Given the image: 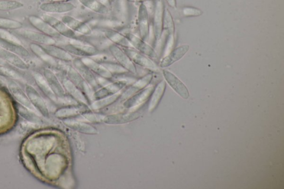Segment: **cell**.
<instances>
[{"mask_svg":"<svg viewBox=\"0 0 284 189\" xmlns=\"http://www.w3.org/2000/svg\"><path fill=\"white\" fill-rule=\"evenodd\" d=\"M5 60L0 57V64H2V65H3V64H5Z\"/></svg>","mask_w":284,"mask_h":189,"instance_id":"obj_45","label":"cell"},{"mask_svg":"<svg viewBox=\"0 0 284 189\" xmlns=\"http://www.w3.org/2000/svg\"><path fill=\"white\" fill-rule=\"evenodd\" d=\"M163 3L159 1L156 5L153 23V33L156 43L161 38L163 34Z\"/></svg>","mask_w":284,"mask_h":189,"instance_id":"obj_14","label":"cell"},{"mask_svg":"<svg viewBox=\"0 0 284 189\" xmlns=\"http://www.w3.org/2000/svg\"><path fill=\"white\" fill-rule=\"evenodd\" d=\"M98 1L102 3L103 5L106 6L107 7H109L110 5V0H98Z\"/></svg>","mask_w":284,"mask_h":189,"instance_id":"obj_42","label":"cell"},{"mask_svg":"<svg viewBox=\"0 0 284 189\" xmlns=\"http://www.w3.org/2000/svg\"><path fill=\"white\" fill-rule=\"evenodd\" d=\"M189 49V46L186 45L176 48L163 58L160 63V66L162 68H166L171 66L172 64L181 59Z\"/></svg>","mask_w":284,"mask_h":189,"instance_id":"obj_18","label":"cell"},{"mask_svg":"<svg viewBox=\"0 0 284 189\" xmlns=\"http://www.w3.org/2000/svg\"><path fill=\"white\" fill-rule=\"evenodd\" d=\"M66 125L74 129V130L83 132L86 134H96L97 130L93 126L78 122L65 121Z\"/></svg>","mask_w":284,"mask_h":189,"instance_id":"obj_34","label":"cell"},{"mask_svg":"<svg viewBox=\"0 0 284 189\" xmlns=\"http://www.w3.org/2000/svg\"><path fill=\"white\" fill-rule=\"evenodd\" d=\"M29 21L31 25L40 32L54 38H61V36L53 27L46 22L45 20L40 19L38 16H30L29 18Z\"/></svg>","mask_w":284,"mask_h":189,"instance_id":"obj_13","label":"cell"},{"mask_svg":"<svg viewBox=\"0 0 284 189\" xmlns=\"http://www.w3.org/2000/svg\"><path fill=\"white\" fill-rule=\"evenodd\" d=\"M163 74L167 82L170 84L172 89L176 93L185 99L189 97V94L188 88L174 74L167 70H164Z\"/></svg>","mask_w":284,"mask_h":189,"instance_id":"obj_9","label":"cell"},{"mask_svg":"<svg viewBox=\"0 0 284 189\" xmlns=\"http://www.w3.org/2000/svg\"><path fill=\"white\" fill-rule=\"evenodd\" d=\"M42 47L47 53L54 59H57L65 62H71L74 59L73 55H71L65 48L55 45L43 46Z\"/></svg>","mask_w":284,"mask_h":189,"instance_id":"obj_21","label":"cell"},{"mask_svg":"<svg viewBox=\"0 0 284 189\" xmlns=\"http://www.w3.org/2000/svg\"><path fill=\"white\" fill-rule=\"evenodd\" d=\"M62 21L70 29L79 35L90 36L93 34L90 27L78 19L70 16H65L62 18Z\"/></svg>","mask_w":284,"mask_h":189,"instance_id":"obj_10","label":"cell"},{"mask_svg":"<svg viewBox=\"0 0 284 189\" xmlns=\"http://www.w3.org/2000/svg\"><path fill=\"white\" fill-rule=\"evenodd\" d=\"M3 85V82L1 79H0V87H2Z\"/></svg>","mask_w":284,"mask_h":189,"instance_id":"obj_46","label":"cell"},{"mask_svg":"<svg viewBox=\"0 0 284 189\" xmlns=\"http://www.w3.org/2000/svg\"><path fill=\"white\" fill-rule=\"evenodd\" d=\"M152 78H153V75L149 74L137 80V81L134 82L130 87L123 92L121 98L126 100L135 94L138 93L139 91L145 89L148 85H149Z\"/></svg>","mask_w":284,"mask_h":189,"instance_id":"obj_15","label":"cell"},{"mask_svg":"<svg viewBox=\"0 0 284 189\" xmlns=\"http://www.w3.org/2000/svg\"><path fill=\"white\" fill-rule=\"evenodd\" d=\"M0 39L8 42L22 45L21 41L5 29H0Z\"/></svg>","mask_w":284,"mask_h":189,"instance_id":"obj_39","label":"cell"},{"mask_svg":"<svg viewBox=\"0 0 284 189\" xmlns=\"http://www.w3.org/2000/svg\"><path fill=\"white\" fill-rule=\"evenodd\" d=\"M154 90V87H148L141 91L131 96L129 99H126L124 103V106L126 108H135L139 106H141L147 101L150 98V96Z\"/></svg>","mask_w":284,"mask_h":189,"instance_id":"obj_12","label":"cell"},{"mask_svg":"<svg viewBox=\"0 0 284 189\" xmlns=\"http://www.w3.org/2000/svg\"><path fill=\"white\" fill-rule=\"evenodd\" d=\"M166 87V84L165 81L162 80L160 82L156 87L154 88L153 92L150 96V102L149 104V110L150 112L154 111L156 107H157L158 104L162 98V96L165 94Z\"/></svg>","mask_w":284,"mask_h":189,"instance_id":"obj_25","label":"cell"},{"mask_svg":"<svg viewBox=\"0 0 284 189\" xmlns=\"http://www.w3.org/2000/svg\"><path fill=\"white\" fill-rule=\"evenodd\" d=\"M122 91H120L117 92V93L114 94L106 96V97L95 100V101L92 104V107H93L94 110H99L110 105V104L115 102L116 100L119 98H121V95L123 93Z\"/></svg>","mask_w":284,"mask_h":189,"instance_id":"obj_29","label":"cell"},{"mask_svg":"<svg viewBox=\"0 0 284 189\" xmlns=\"http://www.w3.org/2000/svg\"><path fill=\"white\" fill-rule=\"evenodd\" d=\"M110 1H114L115 0H110Z\"/></svg>","mask_w":284,"mask_h":189,"instance_id":"obj_48","label":"cell"},{"mask_svg":"<svg viewBox=\"0 0 284 189\" xmlns=\"http://www.w3.org/2000/svg\"><path fill=\"white\" fill-rule=\"evenodd\" d=\"M129 1H132V0H129Z\"/></svg>","mask_w":284,"mask_h":189,"instance_id":"obj_49","label":"cell"},{"mask_svg":"<svg viewBox=\"0 0 284 189\" xmlns=\"http://www.w3.org/2000/svg\"><path fill=\"white\" fill-rule=\"evenodd\" d=\"M8 86H9L11 93L19 104L31 110H35L27 94L24 93L21 88L17 83L13 81H10Z\"/></svg>","mask_w":284,"mask_h":189,"instance_id":"obj_22","label":"cell"},{"mask_svg":"<svg viewBox=\"0 0 284 189\" xmlns=\"http://www.w3.org/2000/svg\"><path fill=\"white\" fill-rule=\"evenodd\" d=\"M26 92L28 98L30 99L33 106L37 108L43 115L48 116L49 111H48L45 101L38 92L33 87L30 85L26 86Z\"/></svg>","mask_w":284,"mask_h":189,"instance_id":"obj_11","label":"cell"},{"mask_svg":"<svg viewBox=\"0 0 284 189\" xmlns=\"http://www.w3.org/2000/svg\"><path fill=\"white\" fill-rule=\"evenodd\" d=\"M10 1H19L20 0H10Z\"/></svg>","mask_w":284,"mask_h":189,"instance_id":"obj_47","label":"cell"},{"mask_svg":"<svg viewBox=\"0 0 284 189\" xmlns=\"http://www.w3.org/2000/svg\"><path fill=\"white\" fill-rule=\"evenodd\" d=\"M42 19L49 24L61 36L69 39L79 38L78 36H81L70 29L66 24L58 19L53 16L44 15Z\"/></svg>","mask_w":284,"mask_h":189,"instance_id":"obj_6","label":"cell"},{"mask_svg":"<svg viewBox=\"0 0 284 189\" xmlns=\"http://www.w3.org/2000/svg\"><path fill=\"white\" fill-rule=\"evenodd\" d=\"M109 51L116 62L131 73H137L135 64L121 47L112 43L109 46Z\"/></svg>","mask_w":284,"mask_h":189,"instance_id":"obj_3","label":"cell"},{"mask_svg":"<svg viewBox=\"0 0 284 189\" xmlns=\"http://www.w3.org/2000/svg\"><path fill=\"white\" fill-rule=\"evenodd\" d=\"M139 115L138 113L113 115L106 116L103 120L109 124H122L133 121L137 119Z\"/></svg>","mask_w":284,"mask_h":189,"instance_id":"obj_28","label":"cell"},{"mask_svg":"<svg viewBox=\"0 0 284 189\" xmlns=\"http://www.w3.org/2000/svg\"><path fill=\"white\" fill-rule=\"evenodd\" d=\"M138 29L139 37L146 40L150 35V23L149 11L145 3H141L139 7Z\"/></svg>","mask_w":284,"mask_h":189,"instance_id":"obj_7","label":"cell"},{"mask_svg":"<svg viewBox=\"0 0 284 189\" xmlns=\"http://www.w3.org/2000/svg\"><path fill=\"white\" fill-rule=\"evenodd\" d=\"M81 59L91 71L98 75L99 77L106 79H111L113 77V74L102 63L89 57H82Z\"/></svg>","mask_w":284,"mask_h":189,"instance_id":"obj_19","label":"cell"},{"mask_svg":"<svg viewBox=\"0 0 284 189\" xmlns=\"http://www.w3.org/2000/svg\"><path fill=\"white\" fill-rule=\"evenodd\" d=\"M69 39V43L64 48L71 55L82 57H91L99 54L97 48L89 42L83 41L80 38Z\"/></svg>","mask_w":284,"mask_h":189,"instance_id":"obj_1","label":"cell"},{"mask_svg":"<svg viewBox=\"0 0 284 189\" xmlns=\"http://www.w3.org/2000/svg\"><path fill=\"white\" fill-rule=\"evenodd\" d=\"M80 3L96 13L106 15L109 13V9L106 6L99 2L98 0H78Z\"/></svg>","mask_w":284,"mask_h":189,"instance_id":"obj_30","label":"cell"},{"mask_svg":"<svg viewBox=\"0 0 284 189\" xmlns=\"http://www.w3.org/2000/svg\"><path fill=\"white\" fill-rule=\"evenodd\" d=\"M0 76L14 79L21 78V76L17 71L0 64Z\"/></svg>","mask_w":284,"mask_h":189,"instance_id":"obj_40","label":"cell"},{"mask_svg":"<svg viewBox=\"0 0 284 189\" xmlns=\"http://www.w3.org/2000/svg\"><path fill=\"white\" fill-rule=\"evenodd\" d=\"M132 1L137 2H142L144 1H149V0H132Z\"/></svg>","mask_w":284,"mask_h":189,"instance_id":"obj_43","label":"cell"},{"mask_svg":"<svg viewBox=\"0 0 284 189\" xmlns=\"http://www.w3.org/2000/svg\"><path fill=\"white\" fill-rule=\"evenodd\" d=\"M109 70L113 75L114 74H124L127 73L128 71L125 68L120 65L115 61L107 62L101 63Z\"/></svg>","mask_w":284,"mask_h":189,"instance_id":"obj_36","label":"cell"},{"mask_svg":"<svg viewBox=\"0 0 284 189\" xmlns=\"http://www.w3.org/2000/svg\"><path fill=\"white\" fill-rule=\"evenodd\" d=\"M67 73L71 81L74 83L82 91H84L88 83L84 80L78 72L75 70V68L68 66Z\"/></svg>","mask_w":284,"mask_h":189,"instance_id":"obj_33","label":"cell"},{"mask_svg":"<svg viewBox=\"0 0 284 189\" xmlns=\"http://www.w3.org/2000/svg\"><path fill=\"white\" fill-rule=\"evenodd\" d=\"M33 77L37 85L40 88V90L43 92V93L50 99L53 100V101H57V96L55 94L53 91L51 89L45 77L37 72H34L33 74Z\"/></svg>","mask_w":284,"mask_h":189,"instance_id":"obj_26","label":"cell"},{"mask_svg":"<svg viewBox=\"0 0 284 189\" xmlns=\"http://www.w3.org/2000/svg\"><path fill=\"white\" fill-rule=\"evenodd\" d=\"M168 2H169L170 5L173 6L174 5V0H167Z\"/></svg>","mask_w":284,"mask_h":189,"instance_id":"obj_44","label":"cell"},{"mask_svg":"<svg viewBox=\"0 0 284 189\" xmlns=\"http://www.w3.org/2000/svg\"><path fill=\"white\" fill-rule=\"evenodd\" d=\"M17 34L23 38L30 40L37 44H41L43 46L55 45L56 40L42 32H38L30 30L19 29L16 31Z\"/></svg>","mask_w":284,"mask_h":189,"instance_id":"obj_5","label":"cell"},{"mask_svg":"<svg viewBox=\"0 0 284 189\" xmlns=\"http://www.w3.org/2000/svg\"><path fill=\"white\" fill-rule=\"evenodd\" d=\"M124 35L134 49L151 58L157 59L158 58V55L157 52L153 47L146 42V40L143 39L139 36L135 35L133 32H128Z\"/></svg>","mask_w":284,"mask_h":189,"instance_id":"obj_2","label":"cell"},{"mask_svg":"<svg viewBox=\"0 0 284 189\" xmlns=\"http://www.w3.org/2000/svg\"><path fill=\"white\" fill-rule=\"evenodd\" d=\"M72 62L73 63L75 70L82 76L84 80L88 84H89L94 89L97 88L99 84L97 81V79L93 74V72L83 62L81 58H74Z\"/></svg>","mask_w":284,"mask_h":189,"instance_id":"obj_8","label":"cell"},{"mask_svg":"<svg viewBox=\"0 0 284 189\" xmlns=\"http://www.w3.org/2000/svg\"><path fill=\"white\" fill-rule=\"evenodd\" d=\"M81 112L79 108H64L58 110L55 113V115L58 118H65L68 116L77 115Z\"/></svg>","mask_w":284,"mask_h":189,"instance_id":"obj_38","label":"cell"},{"mask_svg":"<svg viewBox=\"0 0 284 189\" xmlns=\"http://www.w3.org/2000/svg\"><path fill=\"white\" fill-rule=\"evenodd\" d=\"M17 109L18 113L22 118L25 119L31 123L38 124L41 123V119L39 116L35 113L33 111H30L29 108L21 105V104H17Z\"/></svg>","mask_w":284,"mask_h":189,"instance_id":"obj_31","label":"cell"},{"mask_svg":"<svg viewBox=\"0 0 284 189\" xmlns=\"http://www.w3.org/2000/svg\"><path fill=\"white\" fill-rule=\"evenodd\" d=\"M44 77L47 80L48 84L51 88L52 91L57 97L59 99H64L66 98L65 90L61 83L59 81L57 76L55 75L53 72L50 70L45 69L43 72Z\"/></svg>","mask_w":284,"mask_h":189,"instance_id":"obj_16","label":"cell"},{"mask_svg":"<svg viewBox=\"0 0 284 189\" xmlns=\"http://www.w3.org/2000/svg\"><path fill=\"white\" fill-rule=\"evenodd\" d=\"M105 38L114 45L121 48H133L124 34L113 29L104 31Z\"/></svg>","mask_w":284,"mask_h":189,"instance_id":"obj_20","label":"cell"},{"mask_svg":"<svg viewBox=\"0 0 284 189\" xmlns=\"http://www.w3.org/2000/svg\"><path fill=\"white\" fill-rule=\"evenodd\" d=\"M84 116L87 119L90 120L91 122H97L98 120H102L105 118L104 116H99L98 118V116L97 115H94V114H85Z\"/></svg>","mask_w":284,"mask_h":189,"instance_id":"obj_41","label":"cell"},{"mask_svg":"<svg viewBox=\"0 0 284 189\" xmlns=\"http://www.w3.org/2000/svg\"><path fill=\"white\" fill-rule=\"evenodd\" d=\"M22 26V23L17 20L0 18V29L17 30L21 29Z\"/></svg>","mask_w":284,"mask_h":189,"instance_id":"obj_35","label":"cell"},{"mask_svg":"<svg viewBox=\"0 0 284 189\" xmlns=\"http://www.w3.org/2000/svg\"><path fill=\"white\" fill-rule=\"evenodd\" d=\"M0 57L5 60V61L13 64L21 69L26 70L29 68L28 64L19 57V56L12 53L9 51L2 49L0 47Z\"/></svg>","mask_w":284,"mask_h":189,"instance_id":"obj_24","label":"cell"},{"mask_svg":"<svg viewBox=\"0 0 284 189\" xmlns=\"http://www.w3.org/2000/svg\"><path fill=\"white\" fill-rule=\"evenodd\" d=\"M40 9L48 13L62 14L73 11L75 6L69 2H48L42 3Z\"/></svg>","mask_w":284,"mask_h":189,"instance_id":"obj_17","label":"cell"},{"mask_svg":"<svg viewBox=\"0 0 284 189\" xmlns=\"http://www.w3.org/2000/svg\"><path fill=\"white\" fill-rule=\"evenodd\" d=\"M30 49L34 54L38 56L40 59L43 60L44 62L55 65L56 63L55 60L51 56L48 54L46 51L44 50L42 46H39L38 44L33 43L30 45Z\"/></svg>","mask_w":284,"mask_h":189,"instance_id":"obj_32","label":"cell"},{"mask_svg":"<svg viewBox=\"0 0 284 189\" xmlns=\"http://www.w3.org/2000/svg\"><path fill=\"white\" fill-rule=\"evenodd\" d=\"M23 6L19 1L3 0L0 1V11H12L21 9Z\"/></svg>","mask_w":284,"mask_h":189,"instance_id":"obj_37","label":"cell"},{"mask_svg":"<svg viewBox=\"0 0 284 189\" xmlns=\"http://www.w3.org/2000/svg\"><path fill=\"white\" fill-rule=\"evenodd\" d=\"M0 47L23 57H29L30 54L22 45L8 42L0 39Z\"/></svg>","mask_w":284,"mask_h":189,"instance_id":"obj_27","label":"cell"},{"mask_svg":"<svg viewBox=\"0 0 284 189\" xmlns=\"http://www.w3.org/2000/svg\"><path fill=\"white\" fill-rule=\"evenodd\" d=\"M122 48L134 64L149 70L153 71L158 70L157 64L147 56L142 54L141 52L136 50L133 48Z\"/></svg>","mask_w":284,"mask_h":189,"instance_id":"obj_4","label":"cell"},{"mask_svg":"<svg viewBox=\"0 0 284 189\" xmlns=\"http://www.w3.org/2000/svg\"><path fill=\"white\" fill-rule=\"evenodd\" d=\"M62 85L64 89L71 95L72 97L83 103H87L88 100L85 94L74 83L72 82L69 79L64 78L62 80Z\"/></svg>","mask_w":284,"mask_h":189,"instance_id":"obj_23","label":"cell"}]
</instances>
